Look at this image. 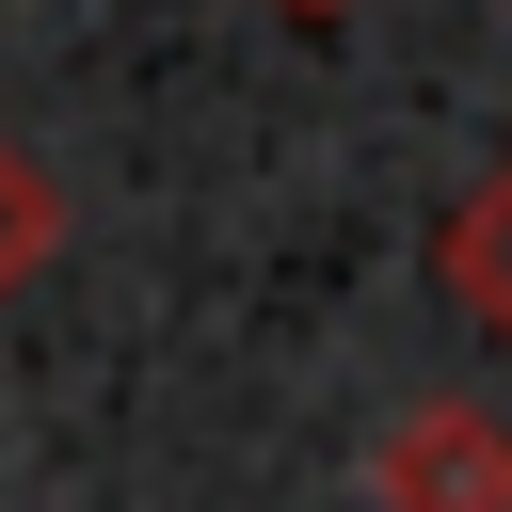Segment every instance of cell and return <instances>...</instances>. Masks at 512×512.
I'll use <instances>...</instances> for the list:
<instances>
[{"label": "cell", "instance_id": "cell-1", "mask_svg": "<svg viewBox=\"0 0 512 512\" xmlns=\"http://www.w3.org/2000/svg\"><path fill=\"white\" fill-rule=\"evenodd\" d=\"M368 512H512V416L432 384L368 432Z\"/></svg>", "mask_w": 512, "mask_h": 512}, {"label": "cell", "instance_id": "cell-3", "mask_svg": "<svg viewBox=\"0 0 512 512\" xmlns=\"http://www.w3.org/2000/svg\"><path fill=\"white\" fill-rule=\"evenodd\" d=\"M48 256H64V176H48V160H32L16 128H0V304H16V288H32Z\"/></svg>", "mask_w": 512, "mask_h": 512}, {"label": "cell", "instance_id": "cell-4", "mask_svg": "<svg viewBox=\"0 0 512 512\" xmlns=\"http://www.w3.org/2000/svg\"><path fill=\"white\" fill-rule=\"evenodd\" d=\"M272 16H352V0H272Z\"/></svg>", "mask_w": 512, "mask_h": 512}, {"label": "cell", "instance_id": "cell-2", "mask_svg": "<svg viewBox=\"0 0 512 512\" xmlns=\"http://www.w3.org/2000/svg\"><path fill=\"white\" fill-rule=\"evenodd\" d=\"M432 288H448V304H464V320L512 352V160H496V176H480V192L432 224Z\"/></svg>", "mask_w": 512, "mask_h": 512}]
</instances>
